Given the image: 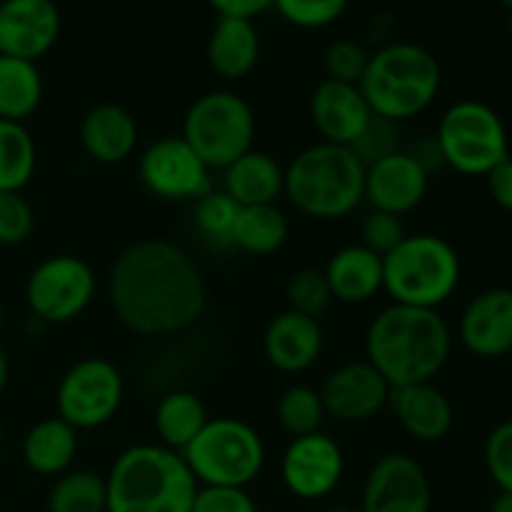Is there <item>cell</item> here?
Listing matches in <instances>:
<instances>
[{"label":"cell","mask_w":512,"mask_h":512,"mask_svg":"<svg viewBox=\"0 0 512 512\" xmlns=\"http://www.w3.org/2000/svg\"><path fill=\"white\" fill-rule=\"evenodd\" d=\"M108 295L115 318L143 338L183 333L198 323L208 303L195 260L163 238L138 240L115 258Z\"/></svg>","instance_id":"cell-1"},{"label":"cell","mask_w":512,"mask_h":512,"mask_svg":"<svg viewBox=\"0 0 512 512\" xmlns=\"http://www.w3.org/2000/svg\"><path fill=\"white\" fill-rule=\"evenodd\" d=\"M453 350V333L438 310L388 305L365 333V360L390 388L433 383Z\"/></svg>","instance_id":"cell-2"},{"label":"cell","mask_w":512,"mask_h":512,"mask_svg":"<svg viewBox=\"0 0 512 512\" xmlns=\"http://www.w3.org/2000/svg\"><path fill=\"white\" fill-rule=\"evenodd\" d=\"M105 488V512H190L200 485L175 450L133 445L115 458Z\"/></svg>","instance_id":"cell-3"},{"label":"cell","mask_w":512,"mask_h":512,"mask_svg":"<svg viewBox=\"0 0 512 512\" xmlns=\"http://www.w3.org/2000/svg\"><path fill=\"white\" fill-rule=\"evenodd\" d=\"M440 83L443 70L428 48L418 43H388L370 55L358 88L375 118L403 123L433 105Z\"/></svg>","instance_id":"cell-4"},{"label":"cell","mask_w":512,"mask_h":512,"mask_svg":"<svg viewBox=\"0 0 512 512\" xmlns=\"http://www.w3.org/2000/svg\"><path fill=\"white\" fill-rule=\"evenodd\" d=\"M285 198L308 218H348L365 200V165L343 145H310L285 168Z\"/></svg>","instance_id":"cell-5"},{"label":"cell","mask_w":512,"mask_h":512,"mask_svg":"<svg viewBox=\"0 0 512 512\" xmlns=\"http://www.w3.org/2000/svg\"><path fill=\"white\" fill-rule=\"evenodd\" d=\"M460 258L440 235H405L383 258V290L393 303L438 310L460 285Z\"/></svg>","instance_id":"cell-6"},{"label":"cell","mask_w":512,"mask_h":512,"mask_svg":"<svg viewBox=\"0 0 512 512\" xmlns=\"http://www.w3.org/2000/svg\"><path fill=\"white\" fill-rule=\"evenodd\" d=\"M198 485L248 488L265 465V445L253 425L238 418L208 420L180 453Z\"/></svg>","instance_id":"cell-7"},{"label":"cell","mask_w":512,"mask_h":512,"mask_svg":"<svg viewBox=\"0 0 512 512\" xmlns=\"http://www.w3.org/2000/svg\"><path fill=\"white\" fill-rule=\"evenodd\" d=\"M180 138L210 170H225L253 150L255 115L248 100L230 90H210L195 98L183 120Z\"/></svg>","instance_id":"cell-8"},{"label":"cell","mask_w":512,"mask_h":512,"mask_svg":"<svg viewBox=\"0 0 512 512\" xmlns=\"http://www.w3.org/2000/svg\"><path fill=\"white\" fill-rule=\"evenodd\" d=\"M435 145L445 165L473 178H485L510 155L503 118L480 100H460L450 105L440 118Z\"/></svg>","instance_id":"cell-9"},{"label":"cell","mask_w":512,"mask_h":512,"mask_svg":"<svg viewBox=\"0 0 512 512\" xmlns=\"http://www.w3.org/2000/svg\"><path fill=\"white\" fill-rule=\"evenodd\" d=\"M125 383L120 370L105 358H83L63 375L58 385V418L75 430L108 425L123 405Z\"/></svg>","instance_id":"cell-10"},{"label":"cell","mask_w":512,"mask_h":512,"mask_svg":"<svg viewBox=\"0 0 512 512\" xmlns=\"http://www.w3.org/2000/svg\"><path fill=\"white\" fill-rule=\"evenodd\" d=\"M95 280L93 268L75 255H53L30 273L25 283V303L33 318L43 323H70L93 303Z\"/></svg>","instance_id":"cell-11"},{"label":"cell","mask_w":512,"mask_h":512,"mask_svg":"<svg viewBox=\"0 0 512 512\" xmlns=\"http://www.w3.org/2000/svg\"><path fill=\"white\" fill-rule=\"evenodd\" d=\"M138 173L148 193L170 203L198 200L213 190L210 168L180 135H168L143 150Z\"/></svg>","instance_id":"cell-12"},{"label":"cell","mask_w":512,"mask_h":512,"mask_svg":"<svg viewBox=\"0 0 512 512\" xmlns=\"http://www.w3.org/2000/svg\"><path fill=\"white\" fill-rule=\"evenodd\" d=\"M433 490L428 473L405 453H388L370 468L363 485V512H430Z\"/></svg>","instance_id":"cell-13"},{"label":"cell","mask_w":512,"mask_h":512,"mask_svg":"<svg viewBox=\"0 0 512 512\" xmlns=\"http://www.w3.org/2000/svg\"><path fill=\"white\" fill-rule=\"evenodd\" d=\"M343 473V450L323 430L290 440L280 463L285 488L300 500L328 498L340 485Z\"/></svg>","instance_id":"cell-14"},{"label":"cell","mask_w":512,"mask_h":512,"mask_svg":"<svg viewBox=\"0 0 512 512\" xmlns=\"http://www.w3.org/2000/svg\"><path fill=\"white\" fill-rule=\"evenodd\" d=\"M390 395L393 388L388 380L368 360L340 365L320 388L325 413L340 423H365L375 418L390 403Z\"/></svg>","instance_id":"cell-15"},{"label":"cell","mask_w":512,"mask_h":512,"mask_svg":"<svg viewBox=\"0 0 512 512\" xmlns=\"http://www.w3.org/2000/svg\"><path fill=\"white\" fill-rule=\"evenodd\" d=\"M60 35L55 0H0V55L35 63Z\"/></svg>","instance_id":"cell-16"},{"label":"cell","mask_w":512,"mask_h":512,"mask_svg":"<svg viewBox=\"0 0 512 512\" xmlns=\"http://www.w3.org/2000/svg\"><path fill=\"white\" fill-rule=\"evenodd\" d=\"M430 170L415 153L395 150L365 168V200L373 210L405 215L418 208L428 193Z\"/></svg>","instance_id":"cell-17"},{"label":"cell","mask_w":512,"mask_h":512,"mask_svg":"<svg viewBox=\"0 0 512 512\" xmlns=\"http://www.w3.org/2000/svg\"><path fill=\"white\" fill-rule=\"evenodd\" d=\"M460 343L475 358L495 360L512 353V290L490 288L475 295L460 315Z\"/></svg>","instance_id":"cell-18"},{"label":"cell","mask_w":512,"mask_h":512,"mask_svg":"<svg viewBox=\"0 0 512 512\" xmlns=\"http://www.w3.org/2000/svg\"><path fill=\"white\" fill-rule=\"evenodd\" d=\"M310 120L323 143L350 148L373 120V110L358 85L325 78L310 95Z\"/></svg>","instance_id":"cell-19"},{"label":"cell","mask_w":512,"mask_h":512,"mask_svg":"<svg viewBox=\"0 0 512 512\" xmlns=\"http://www.w3.org/2000/svg\"><path fill=\"white\" fill-rule=\"evenodd\" d=\"M325 335L318 318H308L295 310H283L268 323L263 335L265 360L275 370L288 375L305 373L318 363Z\"/></svg>","instance_id":"cell-20"},{"label":"cell","mask_w":512,"mask_h":512,"mask_svg":"<svg viewBox=\"0 0 512 512\" xmlns=\"http://www.w3.org/2000/svg\"><path fill=\"white\" fill-rule=\"evenodd\" d=\"M393 413L405 433L418 443H438L453 428V405L448 395L433 383H415L395 388L390 395Z\"/></svg>","instance_id":"cell-21"},{"label":"cell","mask_w":512,"mask_h":512,"mask_svg":"<svg viewBox=\"0 0 512 512\" xmlns=\"http://www.w3.org/2000/svg\"><path fill=\"white\" fill-rule=\"evenodd\" d=\"M80 143L95 163H125L138 145V125L133 115L120 105H95L80 123Z\"/></svg>","instance_id":"cell-22"},{"label":"cell","mask_w":512,"mask_h":512,"mask_svg":"<svg viewBox=\"0 0 512 512\" xmlns=\"http://www.w3.org/2000/svg\"><path fill=\"white\" fill-rule=\"evenodd\" d=\"M325 280L333 300L348 305L368 303L383 290V258L363 243L345 245L325 265Z\"/></svg>","instance_id":"cell-23"},{"label":"cell","mask_w":512,"mask_h":512,"mask_svg":"<svg viewBox=\"0 0 512 512\" xmlns=\"http://www.w3.org/2000/svg\"><path fill=\"white\" fill-rule=\"evenodd\" d=\"M223 190L240 205H275L285 195V168L263 150H248L223 170Z\"/></svg>","instance_id":"cell-24"},{"label":"cell","mask_w":512,"mask_h":512,"mask_svg":"<svg viewBox=\"0 0 512 512\" xmlns=\"http://www.w3.org/2000/svg\"><path fill=\"white\" fill-rule=\"evenodd\" d=\"M208 63L223 80H240L258 65L260 35L253 20L218 15L208 38Z\"/></svg>","instance_id":"cell-25"},{"label":"cell","mask_w":512,"mask_h":512,"mask_svg":"<svg viewBox=\"0 0 512 512\" xmlns=\"http://www.w3.org/2000/svg\"><path fill=\"white\" fill-rule=\"evenodd\" d=\"M78 453V430L60 418L35 423L23 438V460L33 473L53 478L68 473Z\"/></svg>","instance_id":"cell-26"},{"label":"cell","mask_w":512,"mask_h":512,"mask_svg":"<svg viewBox=\"0 0 512 512\" xmlns=\"http://www.w3.org/2000/svg\"><path fill=\"white\" fill-rule=\"evenodd\" d=\"M208 420V410L198 395L190 390H173L155 405L153 428L160 440L158 445L183 453L208 425Z\"/></svg>","instance_id":"cell-27"},{"label":"cell","mask_w":512,"mask_h":512,"mask_svg":"<svg viewBox=\"0 0 512 512\" xmlns=\"http://www.w3.org/2000/svg\"><path fill=\"white\" fill-rule=\"evenodd\" d=\"M43 100L38 65L23 58L0 55V120L23 123Z\"/></svg>","instance_id":"cell-28"},{"label":"cell","mask_w":512,"mask_h":512,"mask_svg":"<svg viewBox=\"0 0 512 512\" xmlns=\"http://www.w3.org/2000/svg\"><path fill=\"white\" fill-rule=\"evenodd\" d=\"M290 233L288 218L278 205H248L238 210L230 245L250 255H273Z\"/></svg>","instance_id":"cell-29"},{"label":"cell","mask_w":512,"mask_h":512,"mask_svg":"<svg viewBox=\"0 0 512 512\" xmlns=\"http://www.w3.org/2000/svg\"><path fill=\"white\" fill-rule=\"evenodd\" d=\"M35 173V140L23 123L0 120V193H20Z\"/></svg>","instance_id":"cell-30"},{"label":"cell","mask_w":512,"mask_h":512,"mask_svg":"<svg viewBox=\"0 0 512 512\" xmlns=\"http://www.w3.org/2000/svg\"><path fill=\"white\" fill-rule=\"evenodd\" d=\"M108 488L103 475L93 470H68L48 495V512H105Z\"/></svg>","instance_id":"cell-31"},{"label":"cell","mask_w":512,"mask_h":512,"mask_svg":"<svg viewBox=\"0 0 512 512\" xmlns=\"http://www.w3.org/2000/svg\"><path fill=\"white\" fill-rule=\"evenodd\" d=\"M278 423L293 438H303V435L318 433L323 428L325 405L320 398V390L310 388V385H290L278 400Z\"/></svg>","instance_id":"cell-32"},{"label":"cell","mask_w":512,"mask_h":512,"mask_svg":"<svg viewBox=\"0 0 512 512\" xmlns=\"http://www.w3.org/2000/svg\"><path fill=\"white\" fill-rule=\"evenodd\" d=\"M240 205L225 190H210L195 200V228L208 243L230 245Z\"/></svg>","instance_id":"cell-33"},{"label":"cell","mask_w":512,"mask_h":512,"mask_svg":"<svg viewBox=\"0 0 512 512\" xmlns=\"http://www.w3.org/2000/svg\"><path fill=\"white\" fill-rule=\"evenodd\" d=\"M285 298H288L290 310L308 315V318H320L333 303L325 273L315 268H303L290 275L288 285H285Z\"/></svg>","instance_id":"cell-34"},{"label":"cell","mask_w":512,"mask_h":512,"mask_svg":"<svg viewBox=\"0 0 512 512\" xmlns=\"http://www.w3.org/2000/svg\"><path fill=\"white\" fill-rule=\"evenodd\" d=\"M273 8L295 28L315 30L340 20L348 0H273Z\"/></svg>","instance_id":"cell-35"},{"label":"cell","mask_w":512,"mask_h":512,"mask_svg":"<svg viewBox=\"0 0 512 512\" xmlns=\"http://www.w3.org/2000/svg\"><path fill=\"white\" fill-rule=\"evenodd\" d=\"M368 60L370 53L360 43H355V40H335L325 48L323 68L328 80L360 85L365 68H368Z\"/></svg>","instance_id":"cell-36"},{"label":"cell","mask_w":512,"mask_h":512,"mask_svg":"<svg viewBox=\"0 0 512 512\" xmlns=\"http://www.w3.org/2000/svg\"><path fill=\"white\" fill-rule=\"evenodd\" d=\"M35 228V215L20 193H0V245L25 243Z\"/></svg>","instance_id":"cell-37"},{"label":"cell","mask_w":512,"mask_h":512,"mask_svg":"<svg viewBox=\"0 0 512 512\" xmlns=\"http://www.w3.org/2000/svg\"><path fill=\"white\" fill-rule=\"evenodd\" d=\"M405 225L403 218L393 213H383V210H370L363 218V225H360V238H363V245L373 253H378L380 258L390 253V250L398 248L405 240Z\"/></svg>","instance_id":"cell-38"},{"label":"cell","mask_w":512,"mask_h":512,"mask_svg":"<svg viewBox=\"0 0 512 512\" xmlns=\"http://www.w3.org/2000/svg\"><path fill=\"white\" fill-rule=\"evenodd\" d=\"M485 468L500 493H512V420H505L485 440Z\"/></svg>","instance_id":"cell-39"},{"label":"cell","mask_w":512,"mask_h":512,"mask_svg":"<svg viewBox=\"0 0 512 512\" xmlns=\"http://www.w3.org/2000/svg\"><path fill=\"white\" fill-rule=\"evenodd\" d=\"M350 150L355 153V158L368 168V165L378 163L385 155L395 153L398 143H395V123H388L383 118H375L368 123V128L360 133V138L350 145Z\"/></svg>","instance_id":"cell-40"},{"label":"cell","mask_w":512,"mask_h":512,"mask_svg":"<svg viewBox=\"0 0 512 512\" xmlns=\"http://www.w3.org/2000/svg\"><path fill=\"white\" fill-rule=\"evenodd\" d=\"M190 512H258V505L245 488L200 485Z\"/></svg>","instance_id":"cell-41"},{"label":"cell","mask_w":512,"mask_h":512,"mask_svg":"<svg viewBox=\"0 0 512 512\" xmlns=\"http://www.w3.org/2000/svg\"><path fill=\"white\" fill-rule=\"evenodd\" d=\"M485 180H488L490 198H493L500 208L512 213V158L510 155L503 160V163L495 165V168L485 175Z\"/></svg>","instance_id":"cell-42"},{"label":"cell","mask_w":512,"mask_h":512,"mask_svg":"<svg viewBox=\"0 0 512 512\" xmlns=\"http://www.w3.org/2000/svg\"><path fill=\"white\" fill-rule=\"evenodd\" d=\"M208 5L218 10V15L253 20L273 8V0H208Z\"/></svg>","instance_id":"cell-43"},{"label":"cell","mask_w":512,"mask_h":512,"mask_svg":"<svg viewBox=\"0 0 512 512\" xmlns=\"http://www.w3.org/2000/svg\"><path fill=\"white\" fill-rule=\"evenodd\" d=\"M490 512H512V493H500L490 505Z\"/></svg>","instance_id":"cell-44"},{"label":"cell","mask_w":512,"mask_h":512,"mask_svg":"<svg viewBox=\"0 0 512 512\" xmlns=\"http://www.w3.org/2000/svg\"><path fill=\"white\" fill-rule=\"evenodd\" d=\"M8 378H10V360H8V353L0 348V393H3L5 385H8Z\"/></svg>","instance_id":"cell-45"},{"label":"cell","mask_w":512,"mask_h":512,"mask_svg":"<svg viewBox=\"0 0 512 512\" xmlns=\"http://www.w3.org/2000/svg\"><path fill=\"white\" fill-rule=\"evenodd\" d=\"M325 512H363V510L353 508V505H335V508H328Z\"/></svg>","instance_id":"cell-46"},{"label":"cell","mask_w":512,"mask_h":512,"mask_svg":"<svg viewBox=\"0 0 512 512\" xmlns=\"http://www.w3.org/2000/svg\"><path fill=\"white\" fill-rule=\"evenodd\" d=\"M3 325H5V308L3 303H0V330H3Z\"/></svg>","instance_id":"cell-47"},{"label":"cell","mask_w":512,"mask_h":512,"mask_svg":"<svg viewBox=\"0 0 512 512\" xmlns=\"http://www.w3.org/2000/svg\"><path fill=\"white\" fill-rule=\"evenodd\" d=\"M500 3H503V5H505V8H508V10H510V13H512V0H500Z\"/></svg>","instance_id":"cell-48"},{"label":"cell","mask_w":512,"mask_h":512,"mask_svg":"<svg viewBox=\"0 0 512 512\" xmlns=\"http://www.w3.org/2000/svg\"><path fill=\"white\" fill-rule=\"evenodd\" d=\"M508 33H510V45H512V15H510V23H508Z\"/></svg>","instance_id":"cell-49"}]
</instances>
